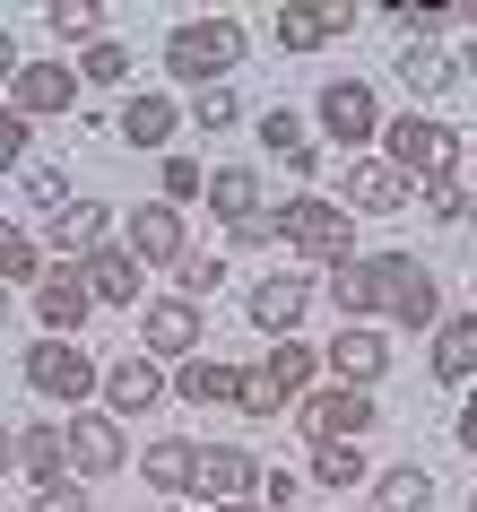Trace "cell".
I'll return each mask as SVG.
<instances>
[{"mask_svg": "<svg viewBox=\"0 0 477 512\" xmlns=\"http://www.w3.org/2000/svg\"><path fill=\"white\" fill-rule=\"evenodd\" d=\"M18 183H27V200H35V209H44V217H53V209H70V200H79V191H70V165H53V157H35L27 174H18Z\"/></svg>", "mask_w": 477, "mask_h": 512, "instance_id": "cell-38", "label": "cell"}, {"mask_svg": "<svg viewBox=\"0 0 477 512\" xmlns=\"http://www.w3.org/2000/svg\"><path fill=\"white\" fill-rule=\"evenodd\" d=\"M139 348L157 356V365H183V356L209 348V330H200V304L191 296H157V304H139Z\"/></svg>", "mask_w": 477, "mask_h": 512, "instance_id": "cell-8", "label": "cell"}, {"mask_svg": "<svg viewBox=\"0 0 477 512\" xmlns=\"http://www.w3.org/2000/svg\"><path fill=\"white\" fill-rule=\"evenodd\" d=\"M287 391L269 382V365H243V382H235V417H287Z\"/></svg>", "mask_w": 477, "mask_h": 512, "instance_id": "cell-36", "label": "cell"}, {"mask_svg": "<svg viewBox=\"0 0 477 512\" xmlns=\"http://www.w3.org/2000/svg\"><path fill=\"white\" fill-rule=\"evenodd\" d=\"M235 382H243V365L183 356V365H174V400H183V408H235Z\"/></svg>", "mask_w": 477, "mask_h": 512, "instance_id": "cell-24", "label": "cell"}, {"mask_svg": "<svg viewBox=\"0 0 477 512\" xmlns=\"http://www.w3.org/2000/svg\"><path fill=\"white\" fill-rule=\"evenodd\" d=\"M399 79H408V96H443L451 79H460V61L443 53V44H399V61H391Z\"/></svg>", "mask_w": 477, "mask_h": 512, "instance_id": "cell-29", "label": "cell"}, {"mask_svg": "<svg viewBox=\"0 0 477 512\" xmlns=\"http://www.w3.org/2000/svg\"><path fill=\"white\" fill-rule=\"evenodd\" d=\"M373 426H382L373 391H347V382H321V391L295 400V434H304V443H365Z\"/></svg>", "mask_w": 477, "mask_h": 512, "instance_id": "cell-6", "label": "cell"}, {"mask_svg": "<svg viewBox=\"0 0 477 512\" xmlns=\"http://www.w3.org/2000/svg\"><path fill=\"white\" fill-rule=\"evenodd\" d=\"M9 469H18V434L0 426V478H9Z\"/></svg>", "mask_w": 477, "mask_h": 512, "instance_id": "cell-48", "label": "cell"}, {"mask_svg": "<svg viewBox=\"0 0 477 512\" xmlns=\"http://www.w3.org/2000/svg\"><path fill=\"white\" fill-rule=\"evenodd\" d=\"M451 434H460V452L477 460V391H469V408H460V417H451Z\"/></svg>", "mask_w": 477, "mask_h": 512, "instance_id": "cell-47", "label": "cell"}, {"mask_svg": "<svg viewBox=\"0 0 477 512\" xmlns=\"http://www.w3.org/2000/svg\"><path fill=\"white\" fill-rule=\"evenodd\" d=\"M373 504H382V512H434V478H425L417 460H399V469L373 478Z\"/></svg>", "mask_w": 477, "mask_h": 512, "instance_id": "cell-30", "label": "cell"}, {"mask_svg": "<svg viewBox=\"0 0 477 512\" xmlns=\"http://www.w3.org/2000/svg\"><path fill=\"white\" fill-rule=\"evenodd\" d=\"M35 512H87V478H79V469L44 478V486H35Z\"/></svg>", "mask_w": 477, "mask_h": 512, "instance_id": "cell-43", "label": "cell"}, {"mask_svg": "<svg viewBox=\"0 0 477 512\" xmlns=\"http://www.w3.org/2000/svg\"><path fill=\"white\" fill-rule=\"evenodd\" d=\"M217 512H261V495H243V504H217Z\"/></svg>", "mask_w": 477, "mask_h": 512, "instance_id": "cell-50", "label": "cell"}, {"mask_svg": "<svg viewBox=\"0 0 477 512\" xmlns=\"http://www.w3.org/2000/svg\"><path fill=\"white\" fill-rule=\"evenodd\" d=\"M460 79H477V27H469V44H460Z\"/></svg>", "mask_w": 477, "mask_h": 512, "instance_id": "cell-49", "label": "cell"}, {"mask_svg": "<svg viewBox=\"0 0 477 512\" xmlns=\"http://www.w3.org/2000/svg\"><path fill=\"white\" fill-rule=\"evenodd\" d=\"M27 131H35V122H27V113H18V105H0V174H27Z\"/></svg>", "mask_w": 477, "mask_h": 512, "instance_id": "cell-41", "label": "cell"}, {"mask_svg": "<svg viewBox=\"0 0 477 512\" xmlns=\"http://www.w3.org/2000/svg\"><path fill=\"white\" fill-rule=\"evenodd\" d=\"M79 61H27V70H18V87H9V105L27 113V122H53V113H79Z\"/></svg>", "mask_w": 477, "mask_h": 512, "instance_id": "cell-12", "label": "cell"}, {"mask_svg": "<svg viewBox=\"0 0 477 512\" xmlns=\"http://www.w3.org/2000/svg\"><path fill=\"white\" fill-rule=\"evenodd\" d=\"M79 87H131V44H122V35L87 44L79 53Z\"/></svg>", "mask_w": 477, "mask_h": 512, "instance_id": "cell-35", "label": "cell"}, {"mask_svg": "<svg viewBox=\"0 0 477 512\" xmlns=\"http://www.w3.org/2000/svg\"><path fill=\"white\" fill-rule=\"evenodd\" d=\"M139 478L157 486V495H191V486H200V443H191V434H157V443L139 452Z\"/></svg>", "mask_w": 477, "mask_h": 512, "instance_id": "cell-22", "label": "cell"}, {"mask_svg": "<svg viewBox=\"0 0 477 512\" xmlns=\"http://www.w3.org/2000/svg\"><path fill=\"white\" fill-rule=\"evenodd\" d=\"M44 270H53V252H44L27 226H9V217H0V287H9V278H27V296H35V278H44Z\"/></svg>", "mask_w": 477, "mask_h": 512, "instance_id": "cell-31", "label": "cell"}, {"mask_svg": "<svg viewBox=\"0 0 477 512\" xmlns=\"http://www.w3.org/2000/svg\"><path fill=\"white\" fill-rule=\"evenodd\" d=\"M18 469H27V486L61 478L70 469V417H27L18 426Z\"/></svg>", "mask_w": 477, "mask_h": 512, "instance_id": "cell-23", "label": "cell"}, {"mask_svg": "<svg viewBox=\"0 0 477 512\" xmlns=\"http://www.w3.org/2000/svg\"><path fill=\"white\" fill-rule=\"evenodd\" d=\"M469 512H477V495H469Z\"/></svg>", "mask_w": 477, "mask_h": 512, "instance_id": "cell-52", "label": "cell"}, {"mask_svg": "<svg viewBox=\"0 0 477 512\" xmlns=\"http://www.w3.org/2000/svg\"><path fill=\"white\" fill-rule=\"evenodd\" d=\"M469 217H477V209H469Z\"/></svg>", "mask_w": 477, "mask_h": 512, "instance_id": "cell-53", "label": "cell"}, {"mask_svg": "<svg viewBox=\"0 0 477 512\" xmlns=\"http://www.w3.org/2000/svg\"><path fill=\"white\" fill-rule=\"evenodd\" d=\"M295 495H304V478H287V469H261V512H287Z\"/></svg>", "mask_w": 477, "mask_h": 512, "instance_id": "cell-45", "label": "cell"}, {"mask_svg": "<svg viewBox=\"0 0 477 512\" xmlns=\"http://www.w3.org/2000/svg\"><path fill=\"white\" fill-rule=\"evenodd\" d=\"M44 27H53V44H105V9H96V0H53V9H44Z\"/></svg>", "mask_w": 477, "mask_h": 512, "instance_id": "cell-34", "label": "cell"}, {"mask_svg": "<svg viewBox=\"0 0 477 512\" xmlns=\"http://www.w3.org/2000/svg\"><path fill=\"white\" fill-rule=\"evenodd\" d=\"M226 243H235V252H269V243H278L269 209H261V217H243V226H226Z\"/></svg>", "mask_w": 477, "mask_h": 512, "instance_id": "cell-44", "label": "cell"}, {"mask_svg": "<svg viewBox=\"0 0 477 512\" xmlns=\"http://www.w3.org/2000/svg\"><path fill=\"white\" fill-rule=\"evenodd\" d=\"M269 226H278V243H287V252H304V261H321V270L365 261V252H356V217H347L339 200H321V191L278 200V209H269Z\"/></svg>", "mask_w": 477, "mask_h": 512, "instance_id": "cell-3", "label": "cell"}, {"mask_svg": "<svg viewBox=\"0 0 477 512\" xmlns=\"http://www.w3.org/2000/svg\"><path fill=\"white\" fill-rule=\"evenodd\" d=\"M373 287H382V322L399 330H443V278L417 252H373Z\"/></svg>", "mask_w": 477, "mask_h": 512, "instance_id": "cell-4", "label": "cell"}, {"mask_svg": "<svg viewBox=\"0 0 477 512\" xmlns=\"http://www.w3.org/2000/svg\"><path fill=\"white\" fill-rule=\"evenodd\" d=\"M191 495L243 504V495H261V460L243 452V443H200V486H191Z\"/></svg>", "mask_w": 477, "mask_h": 512, "instance_id": "cell-19", "label": "cell"}, {"mask_svg": "<svg viewBox=\"0 0 477 512\" xmlns=\"http://www.w3.org/2000/svg\"><path fill=\"white\" fill-rule=\"evenodd\" d=\"M131 261H139V270H183V261H191L183 209H165V200H139V209H131Z\"/></svg>", "mask_w": 477, "mask_h": 512, "instance_id": "cell-14", "label": "cell"}, {"mask_svg": "<svg viewBox=\"0 0 477 512\" xmlns=\"http://www.w3.org/2000/svg\"><path fill=\"white\" fill-rule=\"evenodd\" d=\"M425 365H434V382H477V313H443Z\"/></svg>", "mask_w": 477, "mask_h": 512, "instance_id": "cell-26", "label": "cell"}, {"mask_svg": "<svg viewBox=\"0 0 477 512\" xmlns=\"http://www.w3.org/2000/svg\"><path fill=\"white\" fill-rule=\"evenodd\" d=\"M217 287H226V252H191L183 270H174V296H191V304H209Z\"/></svg>", "mask_w": 477, "mask_h": 512, "instance_id": "cell-39", "label": "cell"}, {"mask_svg": "<svg viewBox=\"0 0 477 512\" xmlns=\"http://www.w3.org/2000/svg\"><path fill=\"white\" fill-rule=\"evenodd\" d=\"M79 278H87V296H96V313H105V304H139V287H148V270L131 261V243H122V235L96 243V252L79 261Z\"/></svg>", "mask_w": 477, "mask_h": 512, "instance_id": "cell-20", "label": "cell"}, {"mask_svg": "<svg viewBox=\"0 0 477 512\" xmlns=\"http://www.w3.org/2000/svg\"><path fill=\"white\" fill-rule=\"evenodd\" d=\"M18 374H27L35 400H53V408H79V400H96V391H105V365H96L79 339H35Z\"/></svg>", "mask_w": 477, "mask_h": 512, "instance_id": "cell-5", "label": "cell"}, {"mask_svg": "<svg viewBox=\"0 0 477 512\" xmlns=\"http://www.w3.org/2000/svg\"><path fill=\"white\" fill-rule=\"evenodd\" d=\"M313 122H321V139H339L347 157H365V139H382V105H373L365 79H321Z\"/></svg>", "mask_w": 477, "mask_h": 512, "instance_id": "cell-7", "label": "cell"}, {"mask_svg": "<svg viewBox=\"0 0 477 512\" xmlns=\"http://www.w3.org/2000/svg\"><path fill=\"white\" fill-rule=\"evenodd\" d=\"M209 217H217V226L261 217V174H252V165H217V174H209Z\"/></svg>", "mask_w": 477, "mask_h": 512, "instance_id": "cell-27", "label": "cell"}, {"mask_svg": "<svg viewBox=\"0 0 477 512\" xmlns=\"http://www.w3.org/2000/svg\"><path fill=\"white\" fill-rule=\"evenodd\" d=\"M35 322H44V339H79L96 322V296H87L79 261H53V270L35 278Z\"/></svg>", "mask_w": 477, "mask_h": 512, "instance_id": "cell-10", "label": "cell"}, {"mask_svg": "<svg viewBox=\"0 0 477 512\" xmlns=\"http://www.w3.org/2000/svg\"><path fill=\"white\" fill-rule=\"evenodd\" d=\"M408 200H417V191L399 183L382 157H347L339 165V209L347 217H391V209H408Z\"/></svg>", "mask_w": 477, "mask_h": 512, "instance_id": "cell-15", "label": "cell"}, {"mask_svg": "<svg viewBox=\"0 0 477 512\" xmlns=\"http://www.w3.org/2000/svg\"><path fill=\"white\" fill-rule=\"evenodd\" d=\"M18 70H27V53H18V35L0 27V96H9V87H18Z\"/></svg>", "mask_w": 477, "mask_h": 512, "instance_id": "cell-46", "label": "cell"}, {"mask_svg": "<svg viewBox=\"0 0 477 512\" xmlns=\"http://www.w3.org/2000/svg\"><path fill=\"white\" fill-rule=\"evenodd\" d=\"M417 200H425V217H443V226H469V209H477V183H469V174H443V183H425Z\"/></svg>", "mask_w": 477, "mask_h": 512, "instance_id": "cell-37", "label": "cell"}, {"mask_svg": "<svg viewBox=\"0 0 477 512\" xmlns=\"http://www.w3.org/2000/svg\"><path fill=\"white\" fill-rule=\"evenodd\" d=\"M113 131L131 139V148H165V139L183 131V105H174L165 87H131V96H122V113H113Z\"/></svg>", "mask_w": 477, "mask_h": 512, "instance_id": "cell-21", "label": "cell"}, {"mask_svg": "<svg viewBox=\"0 0 477 512\" xmlns=\"http://www.w3.org/2000/svg\"><path fill=\"white\" fill-rule=\"evenodd\" d=\"M165 209H183V200H209V174H200V157H165Z\"/></svg>", "mask_w": 477, "mask_h": 512, "instance_id": "cell-40", "label": "cell"}, {"mask_svg": "<svg viewBox=\"0 0 477 512\" xmlns=\"http://www.w3.org/2000/svg\"><path fill=\"white\" fill-rule=\"evenodd\" d=\"M261 365H269V382H278L287 400H304V391H313V374H321V348H304V339H278Z\"/></svg>", "mask_w": 477, "mask_h": 512, "instance_id": "cell-32", "label": "cell"}, {"mask_svg": "<svg viewBox=\"0 0 477 512\" xmlns=\"http://www.w3.org/2000/svg\"><path fill=\"white\" fill-rule=\"evenodd\" d=\"M131 460V434H122V417H105V408H79L70 417V469L79 478H113Z\"/></svg>", "mask_w": 477, "mask_h": 512, "instance_id": "cell-17", "label": "cell"}, {"mask_svg": "<svg viewBox=\"0 0 477 512\" xmlns=\"http://www.w3.org/2000/svg\"><path fill=\"white\" fill-rule=\"evenodd\" d=\"M347 27H356V9H347V0H287V9L269 18V35H278L287 53H321V44L347 35Z\"/></svg>", "mask_w": 477, "mask_h": 512, "instance_id": "cell-18", "label": "cell"}, {"mask_svg": "<svg viewBox=\"0 0 477 512\" xmlns=\"http://www.w3.org/2000/svg\"><path fill=\"white\" fill-rule=\"evenodd\" d=\"M261 139H269V157L287 165V174H304V183L321 174V148H313V131H304V113L269 105V113H261Z\"/></svg>", "mask_w": 477, "mask_h": 512, "instance_id": "cell-25", "label": "cell"}, {"mask_svg": "<svg viewBox=\"0 0 477 512\" xmlns=\"http://www.w3.org/2000/svg\"><path fill=\"white\" fill-rule=\"evenodd\" d=\"M0 322H9V287H0Z\"/></svg>", "mask_w": 477, "mask_h": 512, "instance_id": "cell-51", "label": "cell"}, {"mask_svg": "<svg viewBox=\"0 0 477 512\" xmlns=\"http://www.w3.org/2000/svg\"><path fill=\"white\" fill-rule=\"evenodd\" d=\"M460 157H469V131H451L443 113H399V122H382V165H391L408 191L460 174Z\"/></svg>", "mask_w": 477, "mask_h": 512, "instance_id": "cell-2", "label": "cell"}, {"mask_svg": "<svg viewBox=\"0 0 477 512\" xmlns=\"http://www.w3.org/2000/svg\"><path fill=\"white\" fill-rule=\"evenodd\" d=\"M96 400H105V417H148L157 400H174V374H165L148 348H131V356L105 365V391H96Z\"/></svg>", "mask_w": 477, "mask_h": 512, "instance_id": "cell-9", "label": "cell"}, {"mask_svg": "<svg viewBox=\"0 0 477 512\" xmlns=\"http://www.w3.org/2000/svg\"><path fill=\"white\" fill-rule=\"evenodd\" d=\"M330 304H339V322H382V287H373V261H339V270H330Z\"/></svg>", "mask_w": 477, "mask_h": 512, "instance_id": "cell-28", "label": "cell"}, {"mask_svg": "<svg viewBox=\"0 0 477 512\" xmlns=\"http://www.w3.org/2000/svg\"><path fill=\"white\" fill-rule=\"evenodd\" d=\"M243 53H252V27L243 18H183V27L165 35V79L174 87H235Z\"/></svg>", "mask_w": 477, "mask_h": 512, "instance_id": "cell-1", "label": "cell"}, {"mask_svg": "<svg viewBox=\"0 0 477 512\" xmlns=\"http://www.w3.org/2000/svg\"><path fill=\"white\" fill-rule=\"evenodd\" d=\"M373 469H365V452L356 443H313V478L304 486H330V495H347V486H365Z\"/></svg>", "mask_w": 477, "mask_h": 512, "instance_id": "cell-33", "label": "cell"}, {"mask_svg": "<svg viewBox=\"0 0 477 512\" xmlns=\"http://www.w3.org/2000/svg\"><path fill=\"white\" fill-rule=\"evenodd\" d=\"M330 382H347V391H373V382L391 374V339H382V322H339V339H330Z\"/></svg>", "mask_w": 477, "mask_h": 512, "instance_id": "cell-13", "label": "cell"}, {"mask_svg": "<svg viewBox=\"0 0 477 512\" xmlns=\"http://www.w3.org/2000/svg\"><path fill=\"white\" fill-rule=\"evenodd\" d=\"M469 139H477V131H469Z\"/></svg>", "mask_w": 477, "mask_h": 512, "instance_id": "cell-54", "label": "cell"}, {"mask_svg": "<svg viewBox=\"0 0 477 512\" xmlns=\"http://www.w3.org/2000/svg\"><path fill=\"white\" fill-rule=\"evenodd\" d=\"M191 113H200V131H235V122H243V96H235V87H200Z\"/></svg>", "mask_w": 477, "mask_h": 512, "instance_id": "cell-42", "label": "cell"}, {"mask_svg": "<svg viewBox=\"0 0 477 512\" xmlns=\"http://www.w3.org/2000/svg\"><path fill=\"white\" fill-rule=\"evenodd\" d=\"M313 313V278H252L243 287V322L261 330V339H295Z\"/></svg>", "mask_w": 477, "mask_h": 512, "instance_id": "cell-11", "label": "cell"}, {"mask_svg": "<svg viewBox=\"0 0 477 512\" xmlns=\"http://www.w3.org/2000/svg\"><path fill=\"white\" fill-rule=\"evenodd\" d=\"M96 243H113V200H87L79 191L70 209L44 217V252H53V261H87Z\"/></svg>", "mask_w": 477, "mask_h": 512, "instance_id": "cell-16", "label": "cell"}]
</instances>
